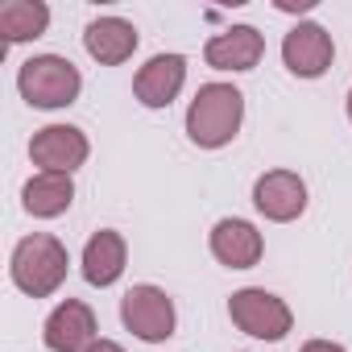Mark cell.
I'll return each instance as SVG.
<instances>
[{"label":"cell","instance_id":"cell-18","mask_svg":"<svg viewBox=\"0 0 352 352\" xmlns=\"http://www.w3.org/2000/svg\"><path fill=\"white\" fill-rule=\"evenodd\" d=\"M87 352H124V348H120L116 340H96V344H91Z\"/></svg>","mask_w":352,"mask_h":352},{"label":"cell","instance_id":"cell-10","mask_svg":"<svg viewBox=\"0 0 352 352\" xmlns=\"http://www.w3.org/2000/svg\"><path fill=\"white\" fill-rule=\"evenodd\" d=\"M183 83H187V58L183 54H153L133 79V96L145 108H170L179 100Z\"/></svg>","mask_w":352,"mask_h":352},{"label":"cell","instance_id":"cell-5","mask_svg":"<svg viewBox=\"0 0 352 352\" xmlns=\"http://www.w3.org/2000/svg\"><path fill=\"white\" fill-rule=\"evenodd\" d=\"M120 319H124V327H129L137 340H145V344L170 340V336H174V323H179V319H174L170 294H166L162 286H149V282L124 290V298H120Z\"/></svg>","mask_w":352,"mask_h":352},{"label":"cell","instance_id":"cell-11","mask_svg":"<svg viewBox=\"0 0 352 352\" xmlns=\"http://www.w3.org/2000/svg\"><path fill=\"white\" fill-rule=\"evenodd\" d=\"M265 253V241L261 232L249 224V220H236V216H224L216 228H212V257L228 270H253Z\"/></svg>","mask_w":352,"mask_h":352},{"label":"cell","instance_id":"cell-7","mask_svg":"<svg viewBox=\"0 0 352 352\" xmlns=\"http://www.w3.org/2000/svg\"><path fill=\"white\" fill-rule=\"evenodd\" d=\"M331 58H336V42H331V34H327L323 25H315V21H302V25H294V30L282 38V63H286V71L298 75V79H319V75H327Z\"/></svg>","mask_w":352,"mask_h":352},{"label":"cell","instance_id":"cell-1","mask_svg":"<svg viewBox=\"0 0 352 352\" xmlns=\"http://www.w3.org/2000/svg\"><path fill=\"white\" fill-rule=\"evenodd\" d=\"M245 120V96L232 83H204L187 108V137L199 149H224Z\"/></svg>","mask_w":352,"mask_h":352},{"label":"cell","instance_id":"cell-19","mask_svg":"<svg viewBox=\"0 0 352 352\" xmlns=\"http://www.w3.org/2000/svg\"><path fill=\"white\" fill-rule=\"evenodd\" d=\"M348 120H352V91H348Z\"/></svg>","mask_w":352,"mask_h":352},{"label":"cell","instance_id":"cell-3","mask_svg":"<svg viewBox=\"0 0 352 352\" xmlns=\"http://www.w3.org/2000/svg\"><path fill=\"white\" fill-rule=\"evenodd\" d=\"M17 91L25 104L34 108H67L79 100L83 91V75L71 58L58 54H34L30 63H21L17 71Z\"/></svg>","mask_w":352,"mask_h":352},{"label":"cell","instance_id":"cell-6","mask_svg":"<svg viewBox=\"0 0 352 352\" xmlns=\"http://www.w3.org/2000/svg\"><path fill=\"white\" fill-rule=\"evenodd\" d=\"M91 145H87V133L75 129V124H46L34 133L30 141V157L34 166L50 170V174H75L83 162H87Z\"/></svg>","mask_w":352,"mask_h":352},{"label":"cell","instance_id":"cell-14","mask_svg":"<svg viewBox=\"0 0 352 352\" xmlns=\"http://www.w3.org/2000/svg\"><path fill=\"white\" fill-rule=\"evenodd\" d=\"M124 261H129L124 236L112 232V228H100V232L83 245V278H87L91 286H112V282L124 274Z\"/></svg>","mask_w":352,"mask_h":352},{"label":"cell","instance_id":"cell-13","mask_svg":"<svg viewBox=\"0 0 352 352\" xmlns=\"http://www.w3.org/2000/svg\"><path fill=\"white\" fill-rule=\"evenodd\" d=\"M137 25H129L124 17H96L87 30H83V46L87 54L100 63V67H120L133 58L137 50Z\"/></svg>","mask_w":352,"mask_h":352},{"label":"cell","instance_id":"cell-16","mask_svg":"<svg viewBox=\"0 0 352 352\" xmlns=\"http://www.w3.org/2000/svg\"><path fill=\"white\" fill-rule=\"evenodd\" d=\"M50 30V9L42 0H9V5H0V34L5 42H34Z\"/></svg>","mask_w":352,"mask_h":352},{"label":"cell","instance_id":"cell-4","mask_svg":"<svg viewBox=\"0 0 352 352\" xmlns=\"http://www.w3.org/2000/svg\"><path fill=\"white\" fill-rule=\"evenodd\" d=\"M228 315H232V323L245 331V336H253V340H286V331L294 327V315H290V307L278 298V294H270V290H261V286H245V290H236L232 298H228Z\"/></svg>","mask_w":352,"mask_h":352},{"label":"cell","instance_id":"cell-12","mask_svg":"<svg viewBox=\"0 0 352 352\" xmlns=\"http://www.w3.org/2000/svg\"><path fill=\"white\" fill-rule=\"evenodd\" d=\"M261 54H265V38L253 25H232V30L208 38V46H204V58L216 71H253L261 63Z\"/></svg>","mask_w":352,"mask_h":352},{"label":"cell","instance_id":"cell-15","mask_svg":"<svg viewBox=\"0 0 352 352\" xmlns=\"http://www.w3.org/2000/svg\"><path fill=\"white\" fill-rule=\"evenodd\" d=\"M21 204H25V212L38 216V220H54V216H63V212L75 204V183H71V174L38 170L34 179L25 183V191H21Z\"/></svg>","mask_w":352,"mask_h":352},{"label":"cell","instance_id":"cell-9","mask_svg":"<svg viewBox=\"0 0 352 352\" xmlns=\"http://www.w3.org/2000/svg\"><path fill=\"white\" fill-rule=\"evenodd\" d=\"M42 340L50 352H87L96 344V315L87 302L79 298H67L50 311L46 327H42Z\"/></svg>","mask_w":352,"mask_h":352},{"label":"cell","instance_id":"cell-17","mask_svg":"<svg viewBox=\"0 0 352 352\" xmlns=\"http://www.w3.org/2000/svg\"><path fill=\"white\" fill-rule=\"evenodd\" d=\"M298 352H344V344H331V340H307Z\"/></svg>","mask_w":352,"mask_h":352},{"label":"cell","instance_id":"cell-8","mask_svg":"<svg viewBox=\"0 0 352 352\" xmlns=\"http://www.w3.org/2000/svg\"><path fill=\"white\" fill-rule=\"evenodd\" d=\"M253 208L274 224H290L307 212V183L294 170H270L253 183Z\"/></svg>","mask_w":352,"mask_h":352},{"label":"cell","instance_id":"cell-2","mask_svg":"<svg viewBox=\"0 0 352 352\" xmlns=\"http://www.w3.org/2000/svg\"><path fill=\"white\" fill-rule=\"evenodd\" d=\"M67 270H71L67 245L50 232L21 236L17 249H13V261H9V274H13L17 290H25L30 298H50L67 282Z\"/></svg>","mask_w":352,"mask_h":352}]
</instances>
